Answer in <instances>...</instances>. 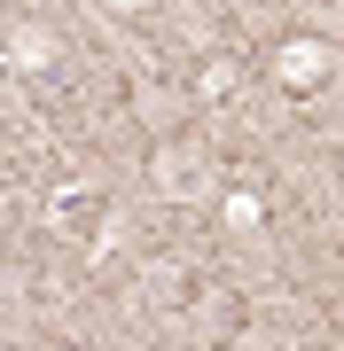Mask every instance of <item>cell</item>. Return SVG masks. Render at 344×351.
<instances>
[{"mask_svg": "<svg viewBox=\"0 0 344 351\" xmlns=\"http://www.w3.org/2000/svg\"><path fill=\"white\" fill-rule=\"evenodd\" d=\"M157 180H165V195H196V180H204V156H196L188 141H172V149H157Z\"/></svg>", "mask_w": 344, "mask_h": 351, "instance_id": "obj_2", "label": "cell"}, {"mask_svg": "<svg viewBox=\"0 0 344 351\" xmlns=\"http://www.w3.org/2000/svg\"><path fill=\"white\" fill-rule=\"evenodd\" d=\"M329 78H336V47H329V39H282V47H274V86L321 94Z\"/></svg>", "mask_w": 344, "mask_h": 351, "instance_id": "obj_1", "label": "cell"}]
</instances>
